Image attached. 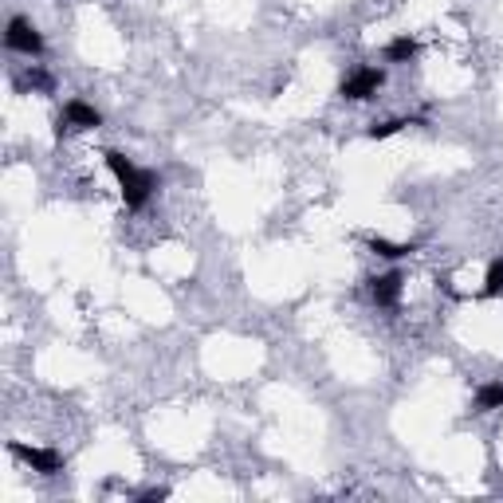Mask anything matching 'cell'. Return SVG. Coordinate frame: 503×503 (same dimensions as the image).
<instances>
[{
    "label": "cell",
    "mask_w": 503,
    "mask_h": 503,
    "mask_svg": "<svg viewBox=\"0 0 503 503\" xmlns=\"http://www.w3.org/2000/svg\"><path fill=\"white\" fill-rule=\"evenodd\" d=\"M106 169L114 173L126 208H142L145 200L153 197V189H158V177H153V173L138 169L130 158H126V153H118V150H106Z\"/></svg>",
    "instance_id": "1"
},
{
    "label": "cell",
    "mask_w": 503,
    "mask_h": 503,
    "mask_svg": "<svg viewBox=\"0 0 503 503\" xmlns=\"http://www.w3.org/2000/svg\"><path fill=\"white\" fill-rule=\"evenodd\" d=\"M386 83V71L381 67H358L354 75L342 79V87H338V95L350 98V103H362V98H373Z\"/></svg>",
    "instance_id": "2"
},
{
    "label": "cell",
    "mask_w": 503,
    "mask_h": 503,
    "mask_svg": "<svg viewBox=\"0 0 503 503\" xmlns=\"http://www.w3.org/2000/svg\"><path fill=\"white\" fill-rule=\"evenodd\" d=\"M4 43L12 51H20V56H43V35L32 28L24 16H12L8 20V32H4Z\"/></svg>",
    "instance_id": "3"
},
{
    "label": "cell",
    "mask_w": 503,
    "mask_h": 503,
    "mask_svg": "<svg viewBox=\"0 0 503 503\" xmlns=\"http://www.w3.org/2000/svg\"><path fill=\"white\" fill-rule=\"evenodd\" d=\"M12 456H20V460L28 464L32 472H40V475H59L63 472V456L56 452V448H35V444L12 441Z\"/></svg>",
    "instance_id": "4"
},
{
    "label": "cell",
    "mask_w": 503,
    "mask_h": 503,
    "mask_svg": "<svg viewBox=\"0 0 503 503\" xmlns=\"http://www.w3.org/2000/svg\"><path fill=\"white\" fill-rule=\"evenodd\" d=\"M63 126H75V130H98V126H103V114H98L90 103H83V98H71V103L63 106L59 134H63Z\"/></svg>",
    "instance_id": "5"
},
{
    "label": "cell",
    "mask_w": 503,
    "mask_h": 503,
    "mask_svg": "<svg viewBox=\"0 0 503 503\" xmlns=\"http://www.w3.org/2000/svg\"><path fill=\"white\" fill-rule=\"evenodd\" d=\"M401 287H405V279H401V271H386V276H378V279H370V295H373V303L378 307H397V299H401Z\"/></svg>",
    "instance_id": "6"
},
{
    "label": "cell",
    "mask_w": 503,
    "mask_h": 503,
    "mask_svg": "<svg viewBox=\"0 0 503 503\" xmlns=\"http://www.w3.org/2000/svg\"><path fill=\"white\" fill-rule=\"evenodd\" d=\"M475 409H483V413L503 409V381H483V386L475 389Z\"/></svg>",
    "instance_id": "7"
},
{
    "label": "cell",
    "mask_w": 503,
    "mask_h": 503,
    "mask_svg": "<svg viewBox=\"0 0 503 503\" xmlns=\"http://www.w3.org/2000/svg\"><path fill=\"white\" fill-rule=\"evenodd\" d=\"M413 56H417V40H413V35H397V40L386 43V59L389 63H409Z\"/></svg>",
    "instance_id": "8"
},
{
    "label": "cell",
    "mask_w": 503,
    "mask_h": 503,
    "mask_svg": "<svg viewBox=\"0 0 503 503\" xmlns=\"http://www.w3.org/2000/svg\"><path fill=\"white\" fill-rule=\"evenodd\" d=\"M370 252L381 255V260H405V255L413 252V244H393V240H386V236H373Z\"/></svg>",
    "instance_id": "9"
},
{
    "label": "cell",
    "mask_w": 503,
    "mask_h": 503,
    "mask_svg": "<svg viewBox=\"0 0 503 503\" xmlns=\"http://www.w3.org/2000/svg\"><path fill=\"white\" fill-rule=\"evenodd\" d=\"M480 295H483V299L503 295V260H491V263H488V276H483Z\"/></svg>",
    "instance_id": "10"
},
{
    "label": "cell",
    "mask_w": 503,
    "mask_h": 503,
    "mask_svg": "<svg viewBox=\"0 0 503 503\" xmlns=\"http://www.w3.org/2000/svg\"><path fill=\"white\" fill-rule=\"evenodd\" d=\"M405 126H413V122H409V118H386V122H373L365 134H370L373 142H381V138H393V134H401Z\"/></svg>",
    "instance_id": "11"
},
{
    "label": "cell",
    "mask_w": 503,
    "mask_h": 503,
    "mask_svg": "<svg viewBox=\"0 0 503 503\" xmlns=\"http://www.w3.org/2000/svg\"><path fill=\"white\" fill-rule=\"evenodd\" d=\"M28 83H32L35 90H51V75H43L40 67H32V71H28Z\"/></svg>",
    "instance_id": "12"
},
{
    "label": "cell",
    "mask_w": 503,
    "mask_h": 503,
    "mask_svg": "<svg viewBox=\"0 0 503 503\" xmlns=\"http://www.w3.org/2000/svg\"><path fill=\"white\" fill-rule=\"evenodd\" d=\"M166 496H169L166 488H150V491H142V499H145V503H153V499H166Z\"/></svg>",
    "instance_id": "13"
}]
</instances>
